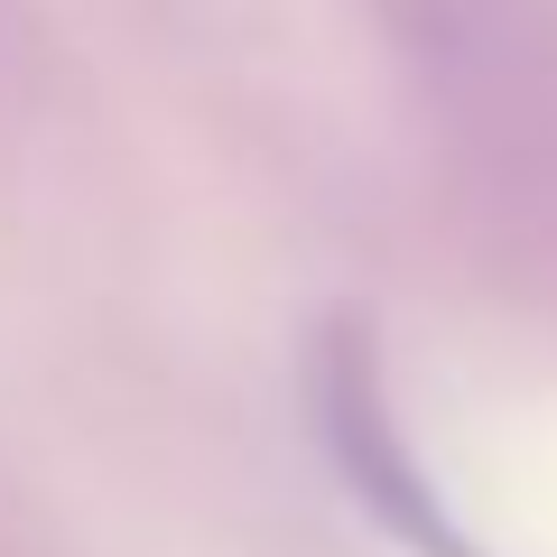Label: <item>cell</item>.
<instances>
[{
    "instance_id": "6da1fadb",
    "label": "cell",
    "mask_w": 557,
    "mask_h": 557,
    "mask_svg": "<svg viewBox=\"0 0 557 557\" xmlns=\"http://www.w3.org/2000/svg\"><path fill=\"white\" fill-rule=\"evenodd\" d=\"M317 418H325V446H335L354 502L418 557H483L474 539L456 530V511L437 502V483L418 474L409 437H399L391 399H381V354H372V325L335 317L317 344Z\"/></svg>"
}]
</instances>
